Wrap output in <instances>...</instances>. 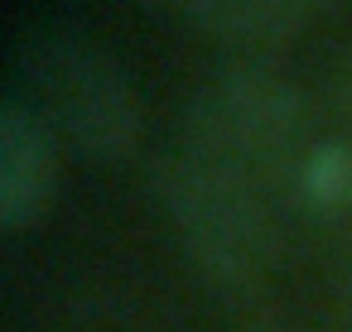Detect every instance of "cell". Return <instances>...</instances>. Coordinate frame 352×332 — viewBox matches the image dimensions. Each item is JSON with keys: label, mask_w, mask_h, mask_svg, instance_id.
Returning a JSON list of instances; mask_svg holds the SVG:
<instances>
[{"label": "cell", "mask_w": 352, "mask_h": 332, "mask_svg": "<svg viewBox=\"0 0 352 332\" xmlns=\"http://www.w3.org/2000/svg\"><path fill=\"white\" fill-rule=\"evenodd\" d=\"M294 135L289 97L265 78H227L198 106L188 154L174 169V212L188 246L227 279L265 250V183Z\"/></svg>", "instance_id": "cell-1"}, {"label": "cell", "mask_w": 352, "mask_h": 332, "mask_svg": "<svg viewBox=\"0 0 352 332\" xmlns=\"http://www.w3.org/2000/svg\"><path fill=\"white\" fill-rule=\"evenodd\" d=\"M49 183H54V150L39 126V111L10 97L0 111V226L6 231L30 226L49 202Z\"/></svg>", "instance_id": "cell-3"}, {"label": "cell", "mask_w": 352, "mask_h": 332, "mask_svg": "<svg viewBox=\"0 0 352 332\" xmlns=\"http://www.w3.org/2000/svg\"><path fill=\"white\" fill-rule=\"evenodd\" d=\"M20 73L39 97V111H49L82 150L121 154L131 145L135 106L121 73L102 54L73 39H34V49L20 58Z\"/></svg>", "instance_id": "cell-2"}]
</instances>
